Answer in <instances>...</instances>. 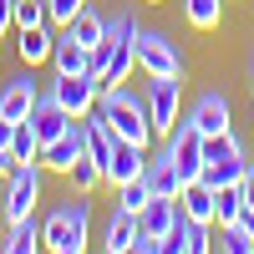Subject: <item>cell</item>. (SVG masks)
Listing matches in <instances>:
<instances>
[{"mask_svg":"<svg viewBox=\"0 0 254 254\" xmlns=\"http://www.w3.org/2000/svg\"><path fill=\"white\" fill-rule=\"evenodd\" d=\"M87 229H92V203L87 193H76L66 203H56L46 219H41V249L51 254H81L87 249Z\"/></svg>","mask_w":254,"mask_h":254,"instance_id":"obj_1","label":"cell"},{"mask_svg":"<svg viewBox=\"0 0 254 254\" xmlns=\"http://www.w3.org/2000/svg\"><path fill=\"white\" fill-rule=\"evenodd\" d=\"M102 117H107V127H112L122 142H137V147L153 142L147 102H142V97H132L127 87H107V92H102Z\"/></svg>","mask_w":254,"mask_h":254,"instance_id":"obj_2","label":"cell"},{"mask_svg":"<svg viewBox=\"0 0 254 254\" xmlns=\"http://www.w3.org/2000/svg\"><path fill=\"white\" fill-rule=\"evenodd\" d=\"M36 203H41V168L15 163L5 173V203H0V214L10 224H20V219H36Z\"/></svg>","mask_w":254,"mask_h":254,"instance_id":"obj_3","label":"cell"},{"mask_svg":"<svg viewBox=\"0 0 254 254\" xmlns=\"http://www.w3.org/2000/svg\"><path fill=\"white\" fill-rule=\"evenodd\" d=\"M142 102H147V122H153V137H168L178 127V112H183V87L178 76H153L142 87Z\"/></svg>","mask_w":254,"mask_h":254,"instance_id":"obj_4","label":"cell"},{"mask_svg":"<svg viewBox=\"0 0 254 254\" xmlns=\"http://www.w3.org/2000/svg\"><path fill=\"white\" fill-rule=\"evenodd\" d=\"M163 142H168V158H173L178 178H183V183H193V178L203 173V163H208V137H203V132H198V127L188 122V117H183V122H178V127H173V132H168Z\"/></svg>","mask_w":254,"mask_h":254,"instance_id":"obj_5","label":"cell"},{"mask_svg":"<svg viewBox=\"0 0 254 254\" xmlns=\"http://www.w3.org/2000/svg\"><path fill=\"white\" fill-rule=\"evenodd\" d=\"M46 92L61 102V112H66V117H87V112L97 107V97H102V76H97V71L56 76V81H46Z\"/></svg>","mask_w":254,"mask_h":254,"instance_id":"obj_6","label":"cell"},{"mask_svg":"<svg viewBox=\"0 0 254 254\" xmlns=\"http://www.w3.org/2000/svg\"><path fill=\"white\" fill-rule=\"evenodd\" d=\"M41 92H46V81H36L31 66H26V71H15L10 81H0V117H10V122H31Z\"/></svg>","mask_w":254,"mask_h":254,"instance_id":"obj_7","label":"cell"},{"mask_svg":"<svg viewBox=\"0 0 254 254\" xmlns=\"http://www.w3.org/2000/svg\"><path fill=\"white\" fill-rule=\"evenodd\" d=\"M137 66L147 76H183V56L163 31H142L137 26Z\"/></svg>","mask_w":254,"mask_h":254,"instance_id":"obj_8","label":"cell"},{"mask_svg":"<svg viewBox=\"0 0 254 254\" xmlns=\"http://www.w3.org/2000/svg\"><path fill=\"white\" fill-rule=\"evenodd\" d=\"M81 153H87V127H81V117H76V122H71L56 142L41 147V163H46L51 173H71V163H76Z\"/></svg>","mask_w":254,"mask_h":254,"instance_id":"obj_9","label":"cell"},{"mask_svg":"<svg viewBox=\"0 0 254 254\" xmlns=\"http://www.w3.org/2000/svg\"><path fill=\"white\" fill-rule=\"evenodd\" d=\"M208 229H214V224H198V219H188L178 208V224H173V234L163 239V254H208V249H214Z\"/></svg>","mask_w":254,"mask_h":254,"instance_id":"obj_10","label":"cell"},{"mask_svg":"<svg viewBox=\"0 0 254 254\" xmlns=\"http://www.w3.org/2000/svg\"><path fill=\"white\" fill-rule=\"evenodd\" d=\"M142 168H147V147H137V142H112V158H107V168H102V183H127V178H142Z\"/></svg>","mask_w":254,"mask_h":254,"instance_id":"obj_11","label":"cell"},{"mask_svg":"<svg viewBox=\"0 0 254 254\" xmlns=\"http://www.w3.org/2000/svg\"><path fill=\"white\" fill-rule=\"evenodd\" d=\"M188 122H193L203 137L229 132V97H224V92H203V97L193 102V112H188Z\"/></svg>","mask_w":254,"mask_h":254,"instance_id":"obj_12","label":"cell"},{"mask_svg":"<svg viewBox=\"0 0 254 254\" xmlns=\"http://www.w3.org/2000/svg\"><path fill=\"white\" fill-rule=\"evenodd\" d=\"M132 71H137V31H132V36H122L117 46H112L107 66H102V92H107V87H122Z\"/></svg>","mask_w":254,"mask_h":254,"instance_id":"obj_13","label":"cell"},{"mask_svg":"<svg viewBox=\"0 0 254 254\" xmlns=\"http://www.w3.org/2000/svg\"><path fill=\"white\" fill-rule=\"evenodd\" d=\"M142 178H147V188H153V198H178V193H183V178H178L173 158H168V147H163L158 158H147Z\"/></svg>","mask_w":254,"mask_h":254,"instance_id":"obj_14","label":"cell"},{"mask_svg":"<svg viewBox=\"0 0 254 254\" xmlns=\"http://www.w3.org/2000/svg\"><path fill=\"white\" fill-rule=\"evenodd\" d=\"M173 224H178V198H147L142 214H137V229H142V234H153V239H168V234H173Z\"/></svg>","mask_w":254,"mask_h":254,"instance_id":"obj_15","label":"cell"},{"mask_svg":"<svg viewBox=\"0 0 254 254\" xmlns=\"http://www.w3.org/2000/svg\"><path fill=\"white\" fill-rule=\"evenodd\" d=\"M51 31H56L51 20L15 31V36H20V41H15V51H20V61H26V66H41V61H51V46H56V36H51Z\"/></svg>","mask_w":254,"mask_h":254,"instance_id":"obj_16","label":"cell"},{"mask_svg":"<svg viewBox=\"0 0 254 254\" xmlns=\"http://www.w3.org/2000/svg\"><path fill=\"white\" fill-rule=\"evenodd\" d=\"M51 66H56V76H81V71H92V51L61 31V41L51 46Z\"/></svg>","mask_w":254,"mask_h":254,"instance_id":"obj_17","label":"cell"},{"mask_svg":"<svg viewBox=\"0 0 254 254\" xmlns=\"http://www.w3.org/2000/svg\"><path fill=\"white\" fill-rule=\"evenodd\" d=\"M132 244H137V214L117 208L107 219V229H102V249L107 254H132Z\"/></svg>","mask_w":254,"mask_h":254,"instance_id":"obj_18","label":"cell"},{"mask_svg":"<svg viewBox=\"0 0 254 254\" xmlns=\"http://www.w3.org/2000/svg\"><path fill=\"white\" fill-rule=\"evenodd\" d=\"M178 203H183V214H188V219H198V224H214V208H219V193H214V188H208L203 178H193V183H183Z\"/></svg>","mask_w":254,"mask_h":254,"instance_id":"obj_19","label":"cell"},{"mask_svg":"<svg viewBox=\"0 0 254 254\" xmlns=\"http://www.w3.org/2000/svg\"><path fill=\"white\" fill-rule=\"evenodd\" d=\"M0 249H5V254H36V249H41V224H36V219L10 224L5 239H0Z\"/></svg>","mask_w":254,"mask_h":254,"instance_id":"obj_20","label":"cell"},{"mask_svg":"<svg viewBox=\"0 0 254 254\" xmlns=\"http://www.w3.org/2000/svg\"><path fill=\"white\" fill-rule=\"evenodd\" d=\"M183 15L193 31H214L224 20V0H183Z\"/></svg>","mask_w":254,"mask_h":254,"instance_id":"obj_21","label":"cell"},{"mask_svg":"<svg viewBox=\"0 0 254 254\" xmlns=\"http://www.w3.org/2000/svg\"><path fill=\"white\" fill-rule=\"evenodd\" d=\"M102 26H107V15H97V10L87 5V10H81V15L71 20V26H66V36H71V41H81V46L92 51L97 41H102Z\"/></svg>","mask_w":254,"mask_h":254,"instance_id":"obj_22","label":"cell"},{"mask_svg":"<svg viewBox=\"0 0 254 254\" xmlns=\"http://www.w3.org/2000/svg\"><path fill=\"white\" fill-rule=\"evenodd\" d=\"M10 158H15V163H41V137H36V127H31V122H15Z\"/></svg>","mask_w":254,"mask_h":254,"instance_id":"obj_23","label":"cell"},{"mask_svg":"<svg viewBox=\"0 0 254 254\" xmlns=\"http://www.w3.org/2000/svg\"><path fill=\"white\" fill-rule=\"evenodd\" d=\"M147 198H153L147 178H127V183H117V208H127V214H142Z\"/></svg>","mask_w":254,"mask_h":254,"instance_id":"obj_24","label":"cell"},{"mask_svg":"<svg viewBox=\"0 0 254 254\" xmlns=\"http://www.w3.org/2000/svg\"><path fill=\"white\" fill-rule=\"evenodd\" d=\"M214 193H219L214 224H239V214H244V193H239V183H229V188H214Z\"/></svg>","mask_w":254,"mask_h":254,"instance_id":"obj_25","label":"cell"},{"mask_svg":"<svg viewBox=\"0 0 254 254\" xmlns=\"http://www.w3.org/2000/svg\"><path fill=\"white\" fill-rule=\"evenodd\" d=\"M71 183H76V193H92V188L102 183V163L97 158H87V153H81L76 163H71V173H66Z\"/></svg>","mask_w":254,"mask_h":254,"instance_id":"obj_26","label":"cell"},{"mask_svg":"<svg viewBox=\"0 0 254 254\" xmlns=\"http://www.w3.org/2000/svg\"><path fill=\"white\" fill-rule=\"evenodd\" d=\"M81 10H87V0H46V20H51L56 31H66Z\"/></svg>","mask_w":254,"mask_h":254,"instance_id":"obj_27","label":"cell"},{"mask_svg":"<svg viewBox=\"0 0 254 254\" xmlns=\"http://www.w3.org/2000/svg\"><path fill=\"white\" fill-rule=\"evenodd\" d=\"M214 249H224V254H249V249H254V239L244 234L239 224H219V244H214Z\"/></svg>","mask_w":254,"mask_h":254,"instance_id":"obj_28","label":"cell"},{"mask_svg":"<svg viewBox=\"0 0 254 254\" xmlns=\"http://www.w3.org/2000/svg\"><path fill=\"white\" fill-rule=\"evenodd\" d=\"M41 20H46V0H15V31L41 26Z\"/></svg>","mask_w":254,"mask_h":254,"instance_id":"obj_29","label":"cell"},{"mask_svg":"<svg viewBox=\"0 0 254 254\" xmlns=\"http://www.w3.org/2000/svg\"><path fill=\"white\" fill-rule=\"evenodd\" d=\"M239 193H244V208H254V163L244 168V178H239Z\"/></svg>","mask_w":254,"mask_h":254,"instance_id":"obj_30","label":"cell"},{"mask_svg":"<svg viewBox=\"0 0 254 254\" xmlns=\"http://www.w3.org/2000/svg\"><path fill=\"white\" fill-rule=\"evenodd\" d=\"M15 31V0H0V36Z\"/></svg>","mask_w":254,"mask_h":254,"instance_id":"obj_31","label":"cell"},{"mask_svg":"<svg viewBox=\"0 0 254 254\" xmlns=\"http://www.w3.org/2000/svg\"><path fill=\"white\" fill-rule=\"evenodd\" d=\"M10 168H15V158H10V142H0V178H5Z\"/></svg>","mask_w":254,"mask_h":254,"instance_id":"obj_32","label":"cell"},{"mask_svg":"<svg viewBox=\"0 0 254 254\" xmlns=\"http://www.w3.org/2000/svg\"><path fill=\"white\" fill-rule=\"evenodd\" d=\"M239 229H244V234L254 239V208H244V214H239Z\"/></svg>","mask_w":254,"mask_h":254,"instance_id":"obj_33","label":"cell"},{"mask_svg":"<svg viewBox=\"0 0 254 254\" xmlns=\"http://www.w3.org/2000/svg\"><path fill=\"white\" fill-rule=\"evenodd\" d=\"M249 81H254V51H249Z\"/></svg>","mask_w":254,"mask_h":254,"instance_id":"obj_34","label":"cell"},{"mask_svg":"<svg viewBox=\"0 0 254 254\" xmlns=\"http://www.w3.org/2000/svg\"><path fill=\"white\" fill-rule=\"evenodd\" d=\"M0 203H5V178H0Z\"/></svg>","mask_w":254,"mask_h":254,"instance_id":"obj_35","label":"cell"},{"mask_svg":"<svg viewBox=\"0 0 254 254\" xmlns=\"http://www.w3.org/2000/svg\"><path fill=\"white\" fill-rule=\"evenodd\" d=\"M249 127H254V107H249Z\"/></svg>","mask_w":254,"mask_h":254,"instance_id":"obj_36","label":"cell"},{"mask_svg":"<svg viewBox=\"0 0 254 254\" xmlns=\"http://www.w3.org/2000/svg\"><path fill=\"white\" fill-rule=\"evenodd\" d=\"M147 5H158V0H147Z\"/></svg>","mask_w":254,"mask_h":254,"instance_id":"obj_37","label":"cell"}]
</instances>
